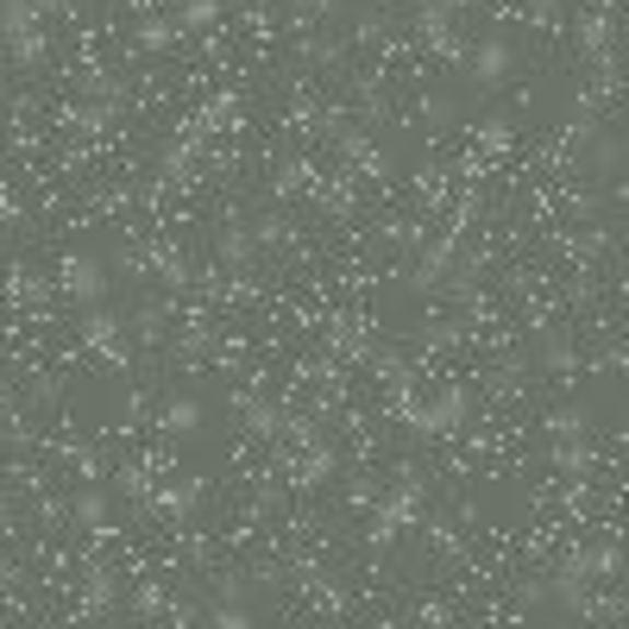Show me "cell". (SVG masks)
<instances>
[{
    "label": "cell",
    "instance_id": "cell-24",
    "mask_svg": "<svg viewBox=\"0 0 629 629\" xmlns=\"http://www.w3.org/2000/svg\"><path fill=\"white\" fill-rule=\"evenodd\" d=\"M0 416H7V391H0Z\"/></svg>",
    "mask_w": 629,
    "mask_h": 629
},
{
    "label": "cell",
    "instance_id": "cell-1",
    "mask_svg": "<svg viewBox=\"0 0 629 629\" xmlns=\"http://www.w3.org/2000/svg\"><path fill=\"white\" fill-rule=\"evenodd\" d=\"M45 0H0V50L13 57V63H38L45 57Z\"/></svg>",
    "mask_w": 629,
    "mask_h": 629
},
{
    "label": "cell",
    "instance_id": "cell-2",
    "mask_svg": "<svg viewBox=\"0 0 629 629\" xmlns=\"http://www.w3.org/2000/svg\"><path fill=\"white\" fill-rule=\"evenodd\" d=\"M466 416H473V397H466V391H441V397H428V403H403V422L422 428V434H459Z\"/></svg>",
    "mask_w": 629,
    "mask_h": 629
},
{
    "label": "cell",
    "instance_id": "cell-6",
    "mask_svg": "<svg viewBox=\"0 0 629 629\" xmlns=\"http://www.w3.org/2000/svg\"><path fill=\"white\" fill-rule=\"evenodd\" d=\"M201 422H208L201 397H171L164 409H158V428H164L171 441H189V434H201Z\"/></svg>",
    "mask_w": 629,
    "mask_h": 629
},
{
    "label": "cell",
    "instance_id": "cell-23",
    "mask_svg": "<svg viewBox=\"0 0 629 629\" xmlns=\"http://www.w3.org/2000/svg\"><path fill=\"white\" fill-rule=\"evenodd\" d=\"M441 7H447V13H466V7H473V0H441Z\"/></svg>",
    "mask_w": 629,
    "mask_h": 629
},
{
    "label": "cell",
    "instance_id": "cell-14",
    "mask_svg": "<svg viewBox=\"0 0 629 629\" xmlns=\"http://www.w3.org/2000/svg\"><path fill=\"white\" fill-rule=\"evenodd\" d=\"M13 296H20L25 308H38V302H50V277L32 271V265H20V271H13Z\"/></svg>",
    "mask_w": 629,
    "mask_h": 629
},
{
    "label": "cell",
    "instance_id": "cell-10",
    "mask_svg": "<svg viewBox=\"0 0 629 629\" xmlns=\"http://www.w3.org/2000/svg\"><path fill=\"white\" fill-rule=\"evenodd\" d=\"M176 38H183V25H176V20H139V32H132V45L151 50V57H164Z\"/></svg>",
    "mask_w": 629,
    "mask_h": 629
},
{
    "label": "cell",
    "instance_id": "cell-18",
    "mask_svg": "<svg viewBox=\"0 0 629 629\" xmlns=\"http://www.w3.org/2000/svg\"><path fill=\"white\" fill-rule=\"evenodd\" d=\"M132 610H139V617H164V610H171V592H164V585H139V592H132Z\"/></svg>",
    "mask_w": 629,
    "mask_h": 629
},
{
    "label": "cell",
    "instance_id": "cell-11",
    "mask_svg": "<svg viewBox=\"0 0 629 629\" xmlns=\"http://www.w3.org/2000/svg\"><path fill=\"white\" fill-rule=\"evenodd\" d=\"M252 258H258V240H252V226H226V233H221V265L246 271Z\"/></svg>",
    "mask_w": 629,
    "mask_h": 629
},
{
    "label": "cell",
    "instance_id": "cell-20",
    "mask_svg": "<svg viewBox=\"0 0 629 629\" xmlns=\"http://www.w3.org/2000/svg\"><path fill=\"white\" fill-rule=\"evenodd\" d=\"M151 265H158V271L171 277V283H189V265H183V258H176L171 246H158V252H151Z\"/></svg>",
    "mask_w": 629,
    "mask_h": 629
},
{
    "label": "cell",
    "instance_id": "cell-13",
    "mask_svg": "<svg viewBox=\"0 0 629 629\" xmlns=\"http://www.w3.org/2000/svg\"><path fill=\"white\" fill-rule=\"evenodd\" d=\"M327 473H334V447H322V441H315V447H308V459L296 466V485H302V491H315V485H327Z\"/></svg>",
    "mask_w": 629,
    "mask_h": 629
},
{
    "label": "cell",
    "instance_id": "cell-21",
    "mask_svg": "<svg viewBox=\"0 0 629 629\" xmlns=\"http://www.w3.org/2000/svg\"><path fill=\"white\" fill-rule=\"evenodd\" d=\"M541 359H548V365H560V372H567V365H573V347H567V340H541Z\"/></svg>",
    "mask_w": 629,
    "mask_h": 629
},
{
    "label": "cell",
    "instance_id": "cell-8",
    "mask_svg": "<svg viewBox=\"0 0 629 629\" xmlns=\"http://www.w3.org/2000/svg\"><path fill=\"white\" fill-rule=\"evenodd\" d=\"M592 441L585 434H554V473H573V478H585L592 473Z\"/></svg>",
    "mask_w": 629,
    "mask_h": 629
},
{
    "label": "cell",
    "instance_id": "cell-7",
    "mask_svg": "<svg viewBox=\"0 0 629 629\" xmlns=\"http://www.w3.org/2000/svg\"><path fill=\"white\" fill-rule=\"evenodd\" d=\"M145 498L158 516H189V510L208 498V485H201V478H183V485H164V491H145Z\"/></svg>",
    "mask_w": 629,
    "mask_h": 629
},
{
    "label": "cell",
    "instance_id": "cell-5",
    "mask_svg": "<svg viewBox=\"0 0 629 629\" xmlns=\"http://www.w3.org/2000/svg\"><path fill=\"white\" fill-rule=\"evenodd\" d=\"M82 340L101 352V359H126V340H120V315H107V308H82Z\"/></svg>",
    "mask_w": 629,
    "mask_h": 629
},
{
    "label": "cell",
    "instance_id": "cell-19",
    "mask_svg": "<svg viewBox=\"0 0 629 629\" xmlns=\"http://www.w3.org/2000/svg\"><path fill=\"white\" fill-rule=\"evenodd\" d=\"M585 428H592L585 409H554V416H548V434H585Z\"/></svg>",
    "mask_w": 629,
    "mask_h": 629
},
{
    "label": "cell",
    "instance_id": "cell-17",
    "mask_svg": "<svg viewBox=\"0 0 629 629\" xmlns=\"http://www.w3.org/2000/svg\"><path fill=\"white\" fill-rule=\"evenodd\" d=\"M208 20H221V0H183V7H176V25H183V32H196V25H208Z\"/></svg>",
    "mask_w": 629,
    "mask_h": 629
},
{
    "label": "cell",
    "instance_id": "cell-16",
    "mask_svg": "<svg viewBox=\"0 0 629 629\" xmlns=\"http://www.w3.org/2000/svg\"><path fill=\"white\" fill-rule=\"evenodd\" d=\"M246 422L258 428V434H283V428H290V416H283L277 403H246Z\"/></svg>",
    "mask_w": 629,
    "mask_h": 629
},
{
    "label": "cell",
    "instance_id": "cell-3",
    "mask_svg": "<svg viewBox=\"0 0 629 629\" xmlns=\"http://www.w3.org/2000/svg\"><path fill=\"white\" fill-rule=\"evenodd\" d=\"M459 63H466V70H473V82L478 89H498L503 75L516 70V50H510V38H478V45H466V57H459Z\"/></svg>",
    "mask_w": 629,
    "mask_h": 629
},
{
    "label": "cell",
    "instance_id": "cell-4",
    "mask_svg": "<svg viewBox=\"0 0 629 629\" xmlns=\"http://www.w3.org/2000/svg\"><path fill=\"white\" fill-rule=\"evenodd\" d=\"M63 296H70L75 308H101V302H107V271H101L89 252H70V258H63Z\"/></svg>",
    "mask_w": 629,
    "mask_h": 629
},
{
    "label": "cell",
    "instance_id": "cell-9",
    "mask_svg": "<svg viewBox=\"0 0 629 629\" xmlns=\"http://www.w3.org/2000/svg\"><path fill=\"white\" fill-rule=\"evenodd\" d=\"M610 38H617L610 13H585V20H579V50H585L592 63H604V57H610Z\"/></svg>",
    "mask_w": 629,
    "mask_h": 629
},
{
    "label": "cell",
    "instance_id": "cell-12",
    "mask_svg": "<svg viewBox=\"0 0 629 629\" xmlns=\"http://www.w3.org/2000/svg\"><path fill=\"white\" fill-rule=\"evenodd\" d=\"M75 523H82V528H107V523H114V498H107V491H82V498H75Z\"/></svg>",
    "mask_w": 629,
    "mask_h": 629
},
{
    "label": "cell",
    "instance_id": "cell-22",
    "mask_svg": "<svg viewBox=\"0 0 629 629\" xmlns=\"http://www.w3.org/2000/svg\"><path fill=\"white\" fill-rule=\"evenodd\" d=\"M334 7H340V0H296V13H302V20H327Z\"/></svg>",
    "mask_w": 629,
    "mask_h": 629
},
{
    "label": "cell",
    "instance_id": "cell-15",
    "mask_svg": "<svg viewBox=\"0 0 629 629\" xmlns=\"http://www.w3.org/2000/svg\"><path fill=\"white\" fill-rule=\"evenodd\" d=\"M114 598H120L114 573H89V579H82V610H114Z\"/></svg>",
    "mask_w": 629,
    "mask_h": 629
}]
</instances>
